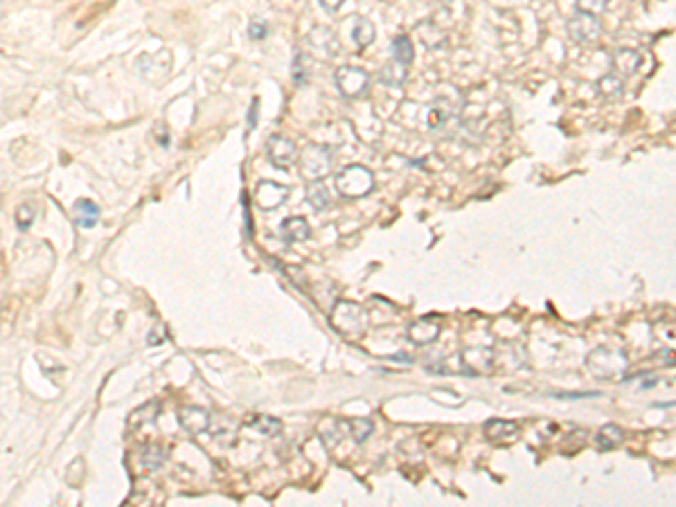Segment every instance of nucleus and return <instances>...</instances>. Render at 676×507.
<instances>
[{
    "label": "nucleus",
    "mask_w": 676,
    "mask_h": 507,
    "mask_svg": "<svg viewBox=\"0 0 676 507\" xmlns=\"http://www.w3.org/2000/svg\"><path fill=\"white\" fill-rule=\"evenodd\" d=\"M406 68L408 65H404V63H399V61H390L388 65H384L379 72V79H381V84H386V86H402L404 81H406Z\"/></svg>",
    "instance_id": "nucleus-22"
},
{
    "label": "nucleus",
    "mask_w": 676,
    "mask_h": 507,
    "mask_svg": "<svg viewBox=\"0 0 676 507\" xmlns=\"http://www.w3.org/2000/svg\"><path fill=\"white\" fill-rule=\"evenodd\" d=\"M390 52H393V59L399 61V63H404V65H411L413 63V43H411V39L408 36H397L393 39V43H390Z\"/></svg>",
    "instance_id": "nucleus-25"
},
{
    "label": "nucleus",
    "mask_w": 676,
    "mask_h": 507,
    "mask_svg": "<svg viewBox=\"0 0 676 507\" xmlns=\"http://www.w3.org/2000/svg\"><path fill=\"white\" fill-rule=\"evenodd\" d=\"M178 422L190 435H201L210 429V413L201 406H185L178 413Z\"/></svg>",
    "instance_id": "nucleus-11"
},
{
    "label": "nucleus",
    "mask_w": 676,
    "mask_h": 507,
    "mask_svg": "<svg viewBox=\"0 0 676 507\" xmlns=\"http://www.w3.org/2000/svg\"><path fill=\"white\" fill-rule=\"evenodd\" d=\"M312 45L316 47V50H323V52H327V54H334L338 50V43H336V34H334L331 30L327 28H316V32L312 34Z\"/></svg>",
    "instance_id": "nucleus-24"
},
{
    "label": "nucleus",
    "mask_w": 676,
    "mask_h": 507,
    "mask_svg": "<svg viewBox=\"0 0 676 507\" xmlns=\"http://www.w3.org/2000/svg\"><path fill=\"white\" fill-rule=\"evenodd\" d=\"M289 187L275 181H259L255 187V203L262 210H275L289 199Z\"/></svg>",
    "instance_id": "nucleus-7"
},
{
    "label": "nucleus",
    "mask_w": 676,
    "mask_h": 507,
    "mask_svg": "<svg viewBox=\"0 0 676 507\" xmlns=\"http://www.w3.org/2000/svg\"><path fill=\"white\" fill-rule=\"evenodd\" d=\"M246 427L264 438H275L282 431V422L273 415H252L250 420H246Z\"/></svg>",
    "instance_id": "nucleus-17"
},
{
    "label": "nucleus",
    "mask_w": 676,
    "mask_h": 507,
    "mask_svg": "<svg viewBox=\"0 0 676 507\" xmlns=\"http://www.w3.org/2000/svg\"><path fill=\"white\" fill-rule=\"evenodd\" d=\"M568 34L575 43L582 45H591L602 36V23L598 16L577 12L573 19L568 21Z\"/></svg>",
    "instance_id": "nucleus-5"
},
{
    "label": "nucleus",
    "mask_w": 676,
    "mask_h": 507,
    "mask_svg": "<svg viewBox=\"0 0 676 507\" xmlns=\"http://www.w3.org/2000/svg\"><path fill=\"white\" fill-rule=\"evenodd\" d=\"M32 222H34V210H32V206H21L19 215H16V226H19V230L25 233L32 226Z\"/></svg>",
    "instance_id": "nucleus-28"
},
{
    "label": "nucleus",
    "mask_w": 676,
    "mask_h": 507,
    "mask_svg": "<svg viewBox=\"0 0 676 507\" xmlns=\"http://www.w3.org/2000/svg\"><path fill=\"white\" fill-rule=\"evenodd\" d=\"M336 190L345 199H361L374 190V174L363 165H347L336 176Z\"/></svg>",
    "instance_id": "nucleus-2"
},
{
    "label": "nucleus",
    "mask_w": 676,
    "mask_h": 507,
    "mask_svg": "<svg viewBox=\"0 0 676 507\" xmlns=\"http://www.w3.org/2000/svg\"><path fill=\"white\" fill-rule=\"evenodd\" d=\"M336 88L340 95L347 97V100H358L368 93L370 88V75L361 68H352V65H343V68L336 70Z\"/></svg>",
    "instance_id": "nucleus-4"
},
{
    "label": "nucleus",
    "mask_w": 676,
    "mask_h": 507,
    "mask_svg": "<svg viewBox=\"0 0 676 507\" xmlns=\"http://www.w3.org/2000/svg\"><path fill=\"white\" fill-rule=\"evenodd\" d=\"M266 156L275 167H289L291 162L298 160V149L289 138L271 136L266 140Z\"/></svg>",
    "instance_id": "nucleus-6"
},
{
    "label": "nucleus",
    "mask_w": 676,
    "mask_h": 507,
    "mask_svg": "<svg viewBox=\"0 0 676 507\" xmlns=\"http://www.w3.org/2000/svg\"><path fill=\"white\" fill-rule=\"evenodd\" d=\"M298 165L309 181H320L331 169V149L325 144H309L298 153Z\"/></svg>",
    "instance_id": "nucleus-3"
},
{
    "label": "nucleus",
    "mask_w": 676,
    "mask_h": 507,
    "mask_svg": "<svg viewBox=\"0 0 676 507\" xmlns=\"http://www.w3.org/2000/svg\"><path fill=\"white\" fill-rule=\"evenodd\" d=\"M72 215H75V224L79 228H84V230H88V228H95L97 222H100V206L93 203L91 199H81L75 203Z\"/></svg>",
    "instance_id": "nucleus-15"
},
{
    "label": "nucleus",
    "mask_w": 676,
    "mask_h": 507,
    "mask_svg": "<svg viewBox=\"0 0 676 507\" xmlns=\"http://www.w3.org/2000/svg\"><path fill=\"white\" fill-rule=\"evenodd\" d=\"M331 327L340 336L358 338L365 332V327H368V312L361 305H356V302L340 300L336 302V307L331 312Z\"/></svg>",
    "instance_id": "nucleus-1"
},
{
    "label": "nucleus",
    "mask_w": 676,
    "mask_h": 507,
    "mask_svg": "<svg viewBox=\"0 0 676 507\" xmlns=\"http://www.w3.org/2000/svg\"><path fill=\"white\" fill-rule=\"evenodd\" d=\"M257 100H252L250 104V111H248V129H255L257 127Z\"/></svg>",
    "instance_id": "nucleus-33"
},
{
    "label": "nucleus",
    "mask_w": 676,
    "mask_h": 507,
    "mask_svg": "<svg viewBox=\"0 0 676 507\" xmlns=\"http://www.w3.org/2000/svg\"><path fill=\"white\" fill-rule=\"evenodd\" d=\"M372 41H374V25L368 19H363V16H356L354 28H352V43L358 47V50H363V47H368L372 43Z\"/></svg>",
    "instance_id": "nucleus-20"
},
{
    "label": "nucleus",
    "mask_w": 676,
    "mask_h": 507,
    "mask_svg": "<svg viewBox=\"0 0 676 507\" xmlns=\"http://www.w3.org/2000/svg\"><path fill=\"white\" fill-rule=\"evenodd\" d=\"M307 201H309V206H312L316 212H323V210L329 208L331 194H329L327 187H325L323 181H309V185H307Z\"/></svg>",
    "instance_id": "nucleus-18"
},
{
    "label": "nucleus",
    "mask_w": 676,
    "mask_h": 507,
    "mask_svg": "<svg viewBox=\"0 0 676 507\" xmlns=\"http://www.w3.org/2000/svg\"><path fill=\"white\" fill-rule=\"evenodd\" d=\"M241 206H243V217H246V233L248 237H252V226H250V212H248V196L243 194V199H241Z\"/></svg>",
    "instance_id": "nucleus-34"
},
{
    "label": "nucleus",
    "mask_w": 676,
    "mask_h": 507,
    "mask_svg": "<svg viewBox=\"0 0 676 507\" xmlns=\"http://www.w3.org/2000/svg\"><path fill=\"white\" fill-rule=\"evenodd\" d=\"M162 462H165V451H162V449H158V446H149V449H146V451L142 453V464H144V469L153 471V469H158Z\"/></svg>",
    "instance_id": "nucleus-26"
},
{
    "label": "nucleus",
    "mask_w": 676,
    "mask_h": 507,
    "mask_svg": "<svg viewBox=\"0 0 676 507\" xmlns=\"http://www.w3.org/2000/svg\"><path fill=\"white\" fill-rule=\"evenodd\" d=\"M158 411H160V404L158 402H146L144 406H140L138 411L131 413V417H129V427H131V429H140V427H144V424L156 422Z\"/></svg>",
    "instance_id": "nucleus-23"
},
{
    "label": "nucleus",
    "mask_w": 676,
    "mask_h": 507,
    "mask_svg": "<svg viewBox=\"0 0 676 507\" xmlns=\"http://www.w3.org/2000/svg\"><path fill=\"white\" fill-rule=\"evenodd\" d=\"M575 3H577V12H584V14H591V16H600L602 12L607 10L609 0H575Z\"/></svg>",
    "instance_id": "nucleus-27"
},
{
    "label": "nucleus",
    "mask_w": 676,
    "mask_h": 507,
    "mask_svg": "<svg viewBox=\"0 0 676 507\" xmlns=\"http://www.w3.org/2000/svg\"><path fill=\"white\" fill-rule=\"evenodd\" d=\"M519 424L505 420H490L485 424V438L494 444H512L519 440Z\"/></svg>",
    "instance_id": "nucleus-13"
},
{
    "label": "nucleus",
    "mask_w": 676,
    "mask_h": 507,
    "mask_svg": "<svg viewBox=\"0 0 676 507\" xmlns=\"http://www.w3.org/2000/svg\"><path fill=\"white\" fill-rule=\"evenodd\" d=\"M312 235V228H309L307 219L303 217H287L280 224V239L287 244H296V241H305Z\"/></svg>",
    "instance_id": "nucleus-14"
},
{
    "label": "nucleus",
    "mask_w": 676,
    "mask_h": 507,
    "mask_svg": "<svg viewBox=\"0 0 676 507\" xmlns=\"http://www.w3.org/2000/svg\"><path fill=\"white\" fill-rule=\"evenodd\" d=\"M640 63H642L640 52L631 50V47H618V50L611 54V70L622 79L636 75L640 70Z\"/></svg>",
    "instance_id": "nucleus-10"
},
{
    "label": "nucleus",
    "mask_w": 676,
    "mask_h": 507,
    "mask_svg": "<svg viewBox=\"0 0 676 507\" xmlns=\"http://www.w3.org/2000/svg\"><path fill=\"white\" fill-rule=\"evenodd\" d=\"M305 54L296 52V59H293V79L296 84H307V70H305Z\"/></svg>",
    "instance_id": "nucleus-30"
},
{
    "label": "nucleus",
    "mask_w": 676,
    "mask_h": 507,
    "mask_svg": "<svg viewBox=\"0 0 676 507\" xmlns=\"http://www.w3.org/2000/svg\"><path fill=\"white\" fill-rule=\"evenodd\" d=\"M162 341H165V338H162V327L160 325H156V332H149V338H146V343H149V345H162Z\"/></svg>",
    "instance_id": "nucleus-32"
},
{
    "label": "nucleus",
    "mask_w": 676,
    "mask_h": 507,
    "mask_svg": "<svg viewBox=\"0 0 676 507\" xmlns=\"http://www.w3.org/2000/svg\"><path fill=\"white\" fill-rule=\"evenodd\" d=\"M343 3H345V0H320V7L325 12L334 14V12H338L340 7H343Z\"/></svg>",
    "instance_id": "nucleus-31"
},
{
    "label": "nucleus",
    "mask_w": 676,
    "mask_h": 507,
    "mask_svg": "<svg viewBox=\"0 0 676 507\" xmlns=\"http://www.w3.org/2000/svg\"><path fill=\"white\" fill-rule=\"evenodd\" d=\"M248 36L250 39H255V41H262L268 36V25H266V21L262 19H252L248 23Z\"/></svg>",
    "instance_id": "nucleus-29"
},
{
    "label": "nucleus",
    "mask_w": 676,
    "mask_h": 507,
    "mask_svg": "<svg viewBox=\"0 0 676 507\" xmlns=\"http://www.w3.org/2000/svg\"><path fill=\"white\" fill-rule=\"evenodd\" d=\"M593 354L602 358V367H596V370H593V372L598 374V377H602V379H615V377H620V374L624 372L626 361H624L622 352L598 349V352H593Z\"/></svg>",
    "instance_id": "nucleus-12"
},
{
    "label": "nucleus",
    "mask_w": 676,
    "mask_h": 507,
    "mask_svg": "<svg viewBox=\"0 0 676 507\" xmlns=\"http://www.w3.org/2000/svg\"><path fill=\"white\" fill-rule=\"evenodd\" d=\"M598 446L602 449V451H613L615 446H620L622 444V440H624V431L620 427H615V424H607V427H602L600 433H598Z\"/></svg>",
    "instance_id": "nucleus-19"
},
{
    "label": "nucleus",
    "mask_w": 676,
    "mask_h": 507,
    "mask_svg": "<svg viewBox=\"0 0 676 507\" xmlns=\"http://www.w3.org/2000/svg\"><path fill=\"white\" fill-rule=\"evenodd\" d=\"M460 358L471 374H490L496 363V356L490 347H464L460 352Z\"/></svg>",
    "instance_id": "nucleus-8"
},
{
    "label": "nucleus",
    "mask_w": 676,
    "mask_h": 507,
    "mask_svg": "<svg viewBox=\"0 0 676 507\" xmlns=\"http://www.w3.org/2000/svg\"><path fill=\"white\" fill-rule=\"evenodd\" d=\"M345 424V429L349 433V438L354 440L356 444H361L365 442L370 435H372V431H374V424L370 420H365V417H354V420H343Z\"/></svg>",
    "instance_id": "nucleus-21"
},
{
    "label": "nucleus",
    "mask_w": 676,
    "mask_h": 507,
    "mask_svg": "<svg viewBox=\"0 0 676 507\" xmlns=\"http://www.w3.org/2000/svg\"><path fill=\"white\" fill-rule=\"evenodd\" d=\"M596 91L604 102L620 100L622 93H624V81H622V77H618L615 72H611V75H604V77L598 79Z\"/></svg>",
    "instance_id": "nucleus-16"
},
{
    "label": "nucleus",
    "mask_w": 676,
    "mask_h": 507,
    "mask_svg": "<svg viewBox=\"0 0 676 507\" xmlns=\"http://www.w3.org/2000/svg\"><path fill=\"white\" fill-rule=\"evenodd\" d=\"M439 330H442V325H439L437 316H424L419 321H415L413 325H408L406 336L415 345H428V343H433L439 336Z\"/></svg>",
    "instance_id": "nucleus-9"
}]
</instances>
